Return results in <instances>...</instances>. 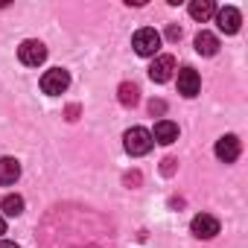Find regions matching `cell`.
I'll return each instance as SVG.
<instances>
[{"instance_id":"8","label":"cell","mask_w":248,"mask_h":248,"mask_svg":"<svg viewBox=\"0 0 248 248\" xmlns=\"http://www.w3.org/2000/svg\"><path fill=\"white\" fill-rule=\"evenodd\" d=\"M216 158H219L222 164H233V161L239 158V140H236L233 135L219 138V140H216Z\"/></svg>"},{"instance_id":"10","label":"cell","mask_w":248,"mask_h":248,"mask_svg":"<svg viewBox=\"0 0 248 248\" xmlns=\"http://www.w3.org/2000/svg\"><path fill=\"white\" fill-rule=\"evenodd\" d=\"M152 140H158V143H164V146L175 143V140H178V126H175L172 120H158V123H155V135H152Z\"/></svg>"},{"instance_id":"6","label":"cell","mask_w":248,"mask_h":248,"mask_svg":"<svg viewBox=\"0 0 248 248\" xmlns=\"http://www.w3.org/2000/svg\"><path fill=\"white\" fill-rule=\"evenodd\" d=\"M202 91V76H199V70H193V67H181L178 70V93L181 96H196Z\"/></svg>"},{"instance_id":"11","label":"cell","mask_w":248,"mask_h":248,"mask_svg":"<svg viewBox=\"0 0 248 248\" xmlns=\"http://www.w3.org/2000/svg\"><path fill=\"white\" fill-rule=\"evenodd\" d=\"M21 178V164L15 158H0V187H9Z\"/></svg>"},{"instance_id":"20","label":"cell","mask_w":248,"mask_h":248,"mask_svg":"<svg viewBox=\"0 0 248 248\" xmlns=\"http://www.w3.org/2000/svg\"><path fill=\"white\" fill-rule=\"evenodd\" d=\"M0 248H21V245H15V242H9V239H0Z\"/></svg>"},{"instance_id":"14","label":"cell","mask_w":248,"mask_h":248,"mask_svg":"<svg viewBox=\"0 0 248 248\" xmlns=\"http://www.w3.org/2000/svg\"><path fill=\"white\" fill-rule=\"evenodd\" d=\"M0 210L6 216H21L24 213V199L18 193H9V196H3V202H0Z\"/></svg>"},{"instance_id":"13","label":"cell","mask_w":248,"mask_h":248,"mask_svg":"<svg viewBox=\"0 0 248 248\" xmlns=\"http://www.w3.org/2000/svg\"><path fill=\"white\" fill-rule=\"evenodd\" d=\"M216 15V6H213V0H193L190 3V18H196V21H207V18H213Z\"/></svg>"},{"instance_id":"5","label":"cell","mask_w":248,"mask_h":248,"mask_svg":"<svg viewBox=\"0 0 248 248\" xmlns=\"http://www.w3.org/2000/svg\"><path fill=\"white\" fill-rule=\"evenodd\" d=\"M190 231H193V236H199V239H213V236L219 233V219L210 216V213H199V216H193Z\"/></svg>"},{"instance_id":"9","label":"cell","mask_w":248,"mask_h":248,"mask_svg":"<svg viewBox=\"0 0 248 248\" xmlns=\"http://www.w3.org/2000/svg\"><path fill=\"white\" fill-rule=\"evenodd\" d=\"M175 70V59L172 56H155L152 67H149V79L152 82H167Z\"/></svg>"},{"instance_id":"3","label":"cell","mask_w":248,"mask_h":248,"mask_svg":"<svg viewBox=\"0 0 248 248\" xmlns=\"http://www.w3.org/2000/svg\"><path fill=\"white\" fill-rule=\"evenodd\" d=\"M67 85H70V73H67L64 67H53V70H47V73L41 76V91H44L47 96H59V93H64Z\"/></svg>"},{"instance_id":"16","label":"cell","mask_w":248,"mask_h":248,"mask_svg":"<svg viewBox=\"0 0 248 248\" xmlns=\"http://www.w3.org/2000/svg\"><path fill=\"white\" fill-rule=\"evenodd\" d=\"M149 111H152V114H164V111H167V102H164V99H152V102H149Z\"/></svg>"},{"instance_id":"17","label":"cell","mask_w":248,"mask_h":248,"mask_svg":"<svg viewBox=\"0 0 248 248\" xmlns=\"http://www.w3.org/2000/svg\"><path fill=\"white\" fill-rule=\"evenodd\" d=\"M175 164H178L175 158H167V161H164V167H161V170H164V175H172V172H175Z\"/></svg>"},{"instance_id":"4","label":"cell","mask_w":248,"mask_h":248,"mask_svg":"<svg viewBox=\"0 0 248 248\" xmlns=\"http://www.w3.org/2000/svg\"><path fill=\"white\" fill-rule=\"evenodd\" d=\"M18 59H21V64H27V67H38V64L47 59V47H44L41 41L30 38V41H24V44L18 47Z\"/></svg>"},{"instance_id":"12","label":"cell","mask_w":248,"mask_h":248,"mask_svg":"<svg viewBox=\"0 0 248 248\" xmlns=\"http://www.w3.org/2000/svg\"><path fill=\"white\" fill-rule=\"evenodd\" d=\"M196 53H199V56H216V53H219V38H216L213 32H204V30H202V32L196 35Z\"/></svg>"},{"instance_id":"2","label":"cell","mask_w":248,"mask_h":248,"mask_svg":"<svg viewBox=\"0 0 248 248\" xmlns=\"http://www.w3.org/2000/svg\"><path fill=\"white\" fill-rule=\"evenodd\" d=\"M132 47H135L138 56H158V50H161V35H158L152 27H143V30L135 32Z\"/></svg>"},{"instance_id":"15","label":"cell","mask_w":248,"mask_h":248,"mask_svg":"<svg viewBox=\"0 0 248 248\" xmlns=\"http://www.w3.org/2000/svg\"><path fill=\"white\" fill-rule=\"evenodd\" d=\"M138 99H140V91H138L135 82H123L120 85V102L123 105H138Z\"/></svg>"},{"instance_id":"7","label":"cell","mask_w":248,"mask_h":248,"mask_svg":"<svg viewBox=\"0 0 248 248\" xmlns=\"http://www.w3.org/2000/svg\"><path fill=\"white\" fill-rule=\"evenodd\" d=\"M216 24H219V30H222L225 35H233V32H239L242 15H239V9H236V6H225V9H219V12H216Z\"/></svg>"},{"instance_id":"18","label":"cell","mask_w":248,"mask_h":248,"mask_svg":"<svg viewBox=\"0 0 248 248\" xmlns=\"http://www.w3.org/2000/svg\"><path fill=\"white\" fill-rule=\"evenodd\" d=\"M167 38H170V41H178V38H181V27H170V30H167Z\"/></svg>"},{"instance_id":"21","label":"cell","mask_w":248,"mask_h":248,"mask_svg":"<svg viewBox=\"0 0 248 248\" xmlns=\"http://www.w3.org/2000/svg\"><path fill=\"white\" fill-rule=\"evenodd\" d=\"M0 233H6V219L0 216Z\"/></svg>"},{"instance_id":"1","label":"cell","mask_w":248,"mask_h":248,"mask_svg":"<svg viewBox=\"0 0 248 248\" xmlns=\"http://www.w3.org/2000/svg\"><path fill=\"white\" fill-rule=\"evenodd\" d=\"M152 132L149 129H143V126H135V129H129L126 135H123V146H126V152L132 155V158H140V155H146L149 149H152Z\"/></svg>"},{"instance_id":"19","label":"cell","mask_w":248,"mask_h":248,"mask_svg":"<svg viewBox=\"0 0 248 248\" xmlns=\"http://www.w3.org/2000/svg\"><path fill=\"white\" fill-rule=\"evenodd\" d=\"M126 184H135V187H138V184H140V172H129V175H126Z\"/></svg>"}]
</instances>
